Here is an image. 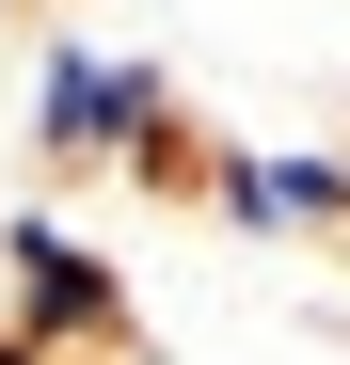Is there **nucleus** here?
I'll list each match as a JSON object with an SVG mask.
<instances>
[{
	"label": "nucleus",
	"mask_w": 350,
	"mask_h": 365,
	"mask_svg": "<svg viewBox=\"0 0 350 365\" xmlns=\"http://www.w3.org/2000/svg\"><path fill=\"white\" fill-rule=\"evenodd\" d=\"M255 238V255H286V238H350V143H303V128H207V191Z\"/></svg>",
	"instance_id": "7ed1b4c3"
},
{
	"label": "nucleus",
	"mask_w": 350,
	"mask_h": 365,
	"mask_svg": "<svg viewBox=\"0 0 350 365\" xmlns=\"http://www.w3.org/2000/svg\"><path fill=\"white\" fill-rule=\"evenodd\" d=\"M111 175H128V191H159V207H175V191H207V128H191V111H159Z\"/></svg>",
	"instance_id": "20e7f679"
},
{
	"label": "nucleus",
	"mask_w": 350,
	"mask_h": 365,
	"mask_svg": "<svg viewBox=\"0 0 350 365\" xmlns=\"http://www.w3.org/2000/svg\"><path fill=\"white\" fill-rule=\"evenodd\" d=\"M0 334H16V365H144V302L64 207H16L0 222Z\"/></svg>",
	"instance_id": "f03ea898"
},
{
	"label": "nucleus",
	"mask_w": 350,
	"mask_h": 365,
	"mask_svg": "<svg viewBox=\"0 0 350 365\" xmlns=\"http://www.w3.org/2000/svg\"><path fill=\"white\" fill-rule=\"evenodd\" d=\"M159 111H175V64H159V48H111L96 16H48L32 64H16V159L64 191V175H111Z\"/></svg>",
	"instance_id": "f257e3e1"
},
{
	"label": "nucleus",
	"mask_w": 350,
	"mask_h": 365,
	"mask_svg": "<svg viewBox=\"0 0 350 365\" xmlns=\"http://www.w3.org/2000/svg\"><path fill=\"white\" fill-rule=\"evenodd\" d=\"M16 32H32V0H0V48H16Z\"/></svg>",
	"instance_id": "39448f33"
}]
</instances>
